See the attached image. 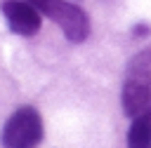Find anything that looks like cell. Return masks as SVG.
Instances as JSON below:
<instances>
[{"label": "cell", "mask_w": 151, "mask_h": 148, "mask_svg": "<svg viewBox=\"0 0 151 148\" xmlns=\"http://www.w3.org/2000/svg\"><path fill=\"white\" fill-rule=\"evenodd\" d=\"M28 2L40 14L52 19L71 42H83L90 35V19L80 7H76L66 0H28Z\"/></svg>", "instance_id": "cell-1"}, {"label": "cell", "mask_w": 151, "mask_h": 148, "mask_svg": "<svg viewBox=\"0 0 151 148\" xmlns=\"http://www.w3.org/2000/svg\"><path fill=\"white\" fill-rule=\"evenodd\" d=\"M2 146L5 148H35L42 139V120L40 113L31 106L19 108L2 129Z\"/></svg>", "instance_id": "cell-2"}, {"label": "cell", "mask_w": 151, "mask_h": 148, "mask_svg": "<svg viewBox=\"0 0 151 148\" xmlns=\"http://www.w3.org/2000/svg\"><path fill=\"white\" fill-rule=\"evenodd\" d=\"M2 14L9 28L19 35H33L40 28V12L28 0H7L2 2Z\"/></svg>", "instance_id": "cell-3"}, {"label": "cell", "mask_w": 151, "mask_h": 148, "mask_svg": "<svg viewBox=\"0 0 151 148\" xmlns=\"http://www.w3.org/2000/svg\"><path fill=\"white\" fill-rule=\"evenodd\" d=\"M123 110L130 117H139L144 113H151V89L125 80V85H123Z\"/></svg>", "instance_id": "cell-4"}, {"label": "cell", "mask_w": 151, "mask_h": 148, "mask_svg": "<svg viewBox=\"0 0 151 148\" xmlns=\"http://www.w3.org/2000/svg\"><path fill=\"white\" fill-rule=\"evenodd\" d=\"M125 80L151 89V47L130 59V63L125 68Z\"/></svg>", "instance_id": "cell-5"}, {"label": "cell", "mask_w": 151, "mask_h": 148, "mask_svg": "<svg viewBox=\"0 0 151 148\" xmlns=\"http://www.w3.org/2000/svg\"><path fill=\"white\" fill-rule=\"evenodd\" d=\"M127 148H151V113L134 117L127 132Z\"/></svg>", "instance_id": "cell-6"}]
</instances>
